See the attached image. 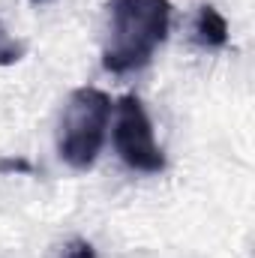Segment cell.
Segmentation results:
<instances>
[{
  "instance_id": "6da1fadb",
  "label": "cell",
  "mask_w": 255,
  "mask_h": 258,
  "mask_svg": "<svg viewBox=\"0 0 255 258\" xmlns=\"http://www.w3.org/2000/svg\"><path fill=\"white\" fill-rule=\"evenodd\" d=\"M102 66L114 75L135 72L153 60L171 27L168 0H108Z\"/></svg>"
},
{
  "instance_id": "7a4b0ae2",
  "label": "cell",
  "mask_w": 255,
  "mask_h": 258,
  "mask_svg": "<svg viewBox=\"0 0 255 258\" xmlns=\"http://www.w3.org/2000/svg\"><path fill=\"white\" fill-rule=\"evenodd\" d=\"M111 120V99L108 93L96 90V87H78L63 108V120H60V135H57V150L69 168L75 171H87L93 168L102 141H105V129Z\"/></svg>"
},
{
  "instance_id": "3957f363",
  "label": "cell",
  "mask_w": 255,
  "mask_h": 258,
  "mask_svg": "<svg viewBox=\"0 0 255 258\" xmlns=\"http://www.w3.org/2000/svg\"><path fill=\"white\" fill-rule=\"evenodd\" d=\"M114 147L117 156L132 171L141 174H159L165 168V156L153 138V123L141 105L138 96H120L117 102V120H114Z\"/></svg>"
},
{
  "instance_id": "277c9868",
  "label": "cell",
  "mask_w": 255,
  "mask_h": 258,
  "mask_svg": "<svg viewBox=\"0 0 255 258\" xmlns=\"http://www.w3.org/2000/svg\"><path fill=\"white\" fill-rule=\"evenodd\" d=\"M192 39H195V45H201L207 51L225 48L228 45V21H225V15L216 6H210V3L198 6L195 27H192Z\"/></svg>"
},
{
  "instance_id": "5b68a950",
  "label": "cell",
  "mask_w": 255,
  "mask_h": 258,
  "mask_svg": "<svg viewBox=\"0 0 255 258\" xmlns=\"http://www.w3.org/2000/svg\"><path fill=\"white\" fill-rule=\"evenodd\" d=\"M24 54H27L24 39H15L0 21V66H15L18 60H24Z\"/></svg>"
},
{
  "instance_id": "8992f818",
  "label": "cell",
  "mask_w": 255,
  "mask_h": 258,
  "mask_svg": "<svg viewBox=\"0 0 255 258\" xmlns=\"http://www.w3.org/2000/svg\"><path fill=\"white\" fill-rule=\"evenodd\" d=\"M57 258H96V249H93V243H87L81 237H72L69 243H63Z\"/></svg>"
},
{
  "instance_id": "52a82bcc",
  "label": "cell",
  "mask_w": 255,
  "mask_h": 258,
  "mask_svg": "<svg viewBox=\"0 0 255 258\" xmlns=\"http://www.w3.org/2000/svg\"><path fill=\"white\" fill-rule=\"evenodd\" d=\"M9 171L30 174V162L27 159H0V174H9Z\"/></svg>"
},
{
  "instance_id": "ba28073f",
  "label": "cell",
  "mask_w": 255,
  "mask_h": 258,
  "mask_svg": "<svg viewBox=\"0 0 255 258\" xmlns=\"http://www.w3.org/2000/svg\"><path fill=\"white\" fill-rule=\"evenodd\" d=\"M33 6H45V3H54V0H30Z\"/></svg>"
}]
</instances>
